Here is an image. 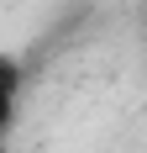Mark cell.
Instances as JSON below:
<instances>
[]
</instances>
